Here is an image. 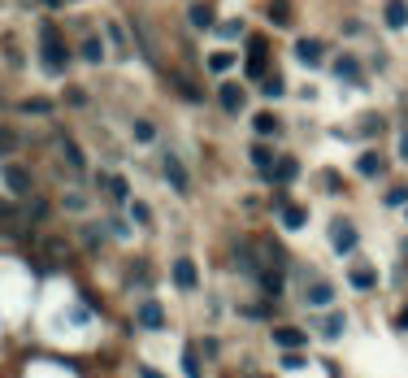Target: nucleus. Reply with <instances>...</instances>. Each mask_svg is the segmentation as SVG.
I'll return each instance as SVG.
<instances>
[{
    "label": "nucleus",
    "mask_w": 408,
    "mask_h": 378,
    "mask_svg": "<svg viewBox=\"0 0 408 378\" xmlns=\"http://www.w3.org/2000/svg\"><path fill=\"white\" fill-rule=\"evenodd\" d=\"M39 61H44L48 74H65V65H70V48H65V39L53 27H48L44 39H39Z\"/></svg>",
    "instance_id": "1"
},
{
    "label": "nucleus",
    "mask_w": 408,
    "mask_h": 378,
    "mask_svg": "<svg viewBox=\"0 0 408 378\" xmlns=\"http://www.w3.org/2000/svg\"><path fill=\"white\" fill-rule=\"evenodd\" d=\"M265 61H269V39H265V35H252V39H248V79L261 83L265 74H269Z\"/></svg>",
    "instance_id": "2"
},
{
    "label": "nucleus",
    "mask_w": 408,
    "mask_h": 378,
    "mask_svg": "<svg viewBox=\"0 0 408 378\" xmlns=\"http://www.w3.org/2000/svg\"><path fill=\"white\" fill-rule=\"evenodd\" d=\"M330 248H335L339 257L356 252V226H352V222H343V218H335V222H330Z\"/></svg>",
    "instance_id": "3"
},
{
    "label": "nucleus",
    "mask_w": 408,
    "mask_h": 378,
    "mask_svg": "<svg viewBox=\"0 0 408 378\" xmlns=\"http://www.w3.org/2000/svg\"><path fill=\"white\" fill-rule=\"evenodd\" d=\"M161 174H165V183L178 191V196H187L191 191V179H187V170H183V161H178L174 153H165L161 157Z\"/></svg>",
    "instance_id": "4"
},
{
    "label": "nucleus",
    "mask_w": 408,
    "mask_h": 378,
    "mask_svg": "<svg viewBox=\"0 0 408 378\" xmlns=\"http://www.w3.org/2000/svg\"><path fill=\"white\" fill-rule=\"evenodd\" d=\"M304 305H313V309H330V305H335V283L313 279L309 287H304Z\"/></svg>",
    "instance_id": "5"
},
{
    "label": "nucleus",
    "mask_w": 408,
    "mask_h": 378,
    "mask_svg": "<svg viewBox=\"0 0 408 378\" xmlns=\"http://www.w3.org/2000/svg\"><path fill=\"white\" fill-rule=\"evenodd\" d=\"M0 179H5V187L13 196H31V174L22 170L18 161H5V170H0Z\"/></svg>",
    "instance_id": "6"
},
{
    "label": "nucleus",
    "mask_w": 408,
    "mask_h": 378,
    "mask_svg": "<svg viewBox=\"0 0 408 378\" xmlns=\"http://www.w3.org/2000/svg\"><path fill=\"white\" fill-rule=\"evenodd\" d=\"M187 18H191L196 31H209V27H217V5H213V0H191Z\"/></svg>",
    "instance_id": "7"
},
{
    "label": "nucleus",
    "mask_w": 408,
    "mask_h": 378,
    "mask_svg": "<svg viewBox=\"0 0 408 378\" xmlns=\"http://www.w3.org/2000/svg\"><path fill=\"white\" fill-rule=\"evenodd\" d=\"M274 348H283V352L309 348V335H304L300 326H274Z\"/></svg>",
    "instance_id": "8"
},
{
    "label": "nucleus",
    "mask_w": 408,
    "mask_h": 378,
    "mask_svg": "<svg viewBox=\"0 0 408 378\" xmlns=\"http://www.w3.org/2000/svg\"><path fill=\"white\" fill-rule=\"evenodd\" d=\"M135 322L144 326V331H161V326H165V309L157 305V300H144V305L135 309Z\"/></svg>",
    "instance_id": "9"
},
{
    "label": "nucleus",
    "mask_w": 408,
    "mask_h": 378,
    "mask_svg": "<svg viewBox=\"0 0 408 378\" xmlns=\"http://www.w3.org/2000/svg\"><path fill=\"white\" fill-rule=\"evenodd\" d=\"M335 79L352 83V87H365V74H361V65H356V57H339L335 61Z\"/></svg>",
    "instance_id": "10"
},
{
    "label": "nucleus",
    "mask_w": 408,
    "mask_h": 378,
    "mask_svg": "<svg viewBox=\"0 0 408 378\" xmlns=\"http://www.w3.org/2000/svg\"><path fill=\"white\" fill-rule=\"evenodd\" d=\"M217 100H222V109H226V113H239V109L248 105V96H243V87H239V83H222Z\"/></svg>",
    "instance_id": "11"
},
{
    "label": "nucleus",
    "mask_w": 408,
    "mask_h": 378,
    "mask_svg": "<svg viewBox=\"0 0 408 378\" xmlns=\"http://www.w3.org/2000/svg\"><path fill=\"white\" fill-rule=\"evenodd\" d=\"M174 283L183 287V291H196V283H200V279H196V261L178 257V261H174Z\"/></svg>",
    "instance_id": "12"
},
{
    "label": "nucleus",
    "mask_w": 408,
    "mask_h": 378,
    "mask_svg": "<svg viewBox=\"0 0 408 378\" xmlns=\"http://www.w3.org/2000/svg\"><path fill=\"white\" fill-rule=\"evenodd\" d=\"M382 18H387V27H391V31H404V27H408V0H387Z\"/></svg>",
    "instance_id": "13"
},
{
    "label": "nucleus",
    "mask_w": 408,
    "mask_h": 378,
    "mask_svg": "<svg viewBox=\"0 0 408 378\" xmlns=\"http://www.w3.org/2000/svg\"><path fill=\"white\" fill-rule=\"evenodd\" d=\"M295 57H300L304 65H317V61L326 57V44H321V39H300V44H295Z\"/></svg>",
    "instance_id": "14"
},
{
    "label": "nucleus",
    "mask_w": 408,
    "mask_h": 378,
    "mask_svg": "<svg viewBox=\"0 0 408 378\" xmlns=\"http://www.w3.org/2000/svg\"><path fill=\"white\" fill-rule=\"evenodd\" d=\"M343 331H348V317H343V313H326V317L317 322V335H321V339H339Z\"/></svg>",
    "instance_id": "15"
},
{
    "label": "nucleus",
    "mask_w": 408,
    "mask_h": 378,
    "mask_svg": "<svg viewBox=\"0 0 408 378\" xmlns=\"http://www.w3.org/2000/svg\"><path fill=\"white\" fill-rule=\"evenodd\" d=\"M265 18L274 22V27H291V22H295V13H291L287 0H269V5H265Z\"/></svg>",
    "instance_id": "16"
},
{
    "label": "nucleus",
    "mask_w": 408,
    "mask_h": 378,
    "mask_svg": "<svg viewBox=\"0 0 408 378\" xmlns=\"http://www.w3.org/2000/svg\"><path fill=\"white\" fill-rule=\"evenodd\" d=\"M295 174H300L295 157H278V161H274V170H269V183H291Z\"/></svg>",
    "instance_id": "17"
},
{
    "label": "nucleus",
    "mask_w": 408,
    "mask_h": 378,
    "mask_svg": "<svg viewBox=\"0 0 408 378\" xmlns=\"http://www.w3.org/2000/svg\"><path fill=\"white\" fill-rule=\"evenodd\" d=\"M100 187H105V191L117 200V205H122V200H131V187H126L122 174H100Z\"/></svg>",
    "instance_id": "18"
},
{
    "label": "nucleus",
    "mask_w": 408,
    "mask_h": 378,
    "mask_svg": "<svg viewBox=\"0 0 408 378\" xmlns=\"http://www.w3.org/2000/svg\"><path fill=\"white\" fill-rule=\"evenodd\" d=\"M348 283H352L356 291H374V287H378V274H374L369 265H356V270L348 274Z\"/></svg>",
    "instance_id": "19"
},
{
    "label": "nucleus",
    "mask_w": 408,
    "mask_h": 378,
    "mask_svg": "<svg viewBox=\"0 0 408 378\" xmlns=\"http://www.w3.org/2000/svg\"><path fill=\"white\" fill-rule=\"evenodd\" d=\"M356 170H361L365 179H378V174L387 170V161H382V153H361V161H356Z\"/></svg>",
    "instance_id": "20"
},
{
    "label": "nucleus",
    "mask_w": 408,
    "mask_h": 378,
    "mask_svg": "<svg viewBox=\"0 0 408 378\" xmlns=\"http://www.w3.org/2000/svg\"><path fill=\"white\" fill-rule=\"evenodd\" d=\"M252 131H257V135H278V131H283V122H278L274 113H257V118H252Z\"/></svg>",
    "instance_id": "21"
},
{
    "label": "nucleus",
    "mask_w": 408,
    "mask_h": 378,
    "mask_svg": "<svg viewBox=\"0 0 408 378\" xmlns=\"http://www.w3.org/2000/svg\"><path fill=\"white\" fill-rule=\"evenodd\" d=\"M165 79H170V83H174L178 92H183L187 100H204V96H200V87H196V83L187 79V74H174V70H170V74H165Z\"/></svg>",
    "instance_id": "22"
},
{
    "label": "nucleus",
    "mask_w": 408,
    "mask_h": 378,
    "mask_svg": "<svg viewBox=\"0 0 408 378\" xmlns=\"http://www.w3.org/2000/svg\"><path fill=\"white\" fill-rule=\"evenodd\" d=\"M304 222H309V213H304L300 205H283V226H287V231H300Z\"/></svg>",
    "instance_id": "23"
},
{
    "label": "nucleus",
    "mask_w": 408,
    "mask_h": 378,
    "mask_svg": "<svg viewBox=\"0 0 408 378\" xmlns=\"http://www.w3.org/2000/svg\"><path fill=\"white\" fill-rule=\"evenodd\" d=\"M131 135H135L139 144H152V139H157V126H152L148 118H135V122H131Z\"/></svg>",
    "instance_id": "24"
},
{
    "label": "nucleus",
    "mask_w": 408,
    "mask_h": 378,
    "mask_svg": "<svg viewBox=\"0 0 408 378\" xmlns=\"http://www.w3.org/2000/svg\"><path fill=\"white\" fill-rule=\"evenodd\" d=\"M61 157L70 161V170H83L87 161H83V153H79V144H74V139H61Z\"/></svg>",
    "instance_id": "25"
},
{
    "label": "nucleus",
    "mask_w": 408,
    "mask_h": 378,
    "mask_svg": "<svg viewBox=\"0 0 408 378\" xmlns=\"http://www.w3.org/2000/svg\"><path fill=\"white\" fill-rule=\"evenodd\" d=\"M252 161L261 165V174H269V170H274V153H269V144H252Z\"/></svg>",
    "instance_id": "26"
},
{
    "label": "nucleus",
    "mask_w": 408,
    "mask_h": 378,
    "mask_svg": "<svg viewBox=\"0 0 408 378\" xmlns=\"http://www.w3.org/2000/svg\"><path fill=\"white\" fill-rule=\"evenodd\" d=\"M22 113H35V118H44V113H53V100L31 96V100H22Z\"/></svg>",
    "instance_id": "27"
},
{
    "label": "nucleus",
    "mask_w": 408,
    "mask_h": 378,
    "mask_svg": "<svg viewBox=\"0 0 408 378\" xmlns=\"http://www.w3.org/2000/svg\"><path fill=\"white\" fill-rule=\"evenodd\" d=\"M257 279H261V287H265L269 296H278V291H283V274H278V270H261Z\"/></svg>",
    "instance_id": "28"
},
{
    "label": "nucleus",
    "mask_w": 408,
    "mask_h": 378,
    "mask_svg": "<svg viewBox=\"0 0 408 378\" xmlns=\"http://www.w3.org/2000/svg\"><path fill=\"white\" fill-rule=\"evenodd\" d=\"M83 61H91V65H96V61H105V44H100L96 35L83 39Z\"/></svg>",
    "instance_id": "29"
},
{
    "label": "nucleus",
    "mask_w": 408,
    "mask_h": 378,
    "mask_svg": "<svg viewBox=\"0 0 408 378\" xmlns=\"http://www.w3.org/2000/svg\"><path fill=\"white\" fill-rule=\"evenodd\" d=\"M261 92H265L269 100H278V96H283V92H287V83H283V79H278V74H274V79H269V74H265V79H261Z\"/></svg>",
    "instance_id": "30"
},
{
    "label": "nucleus",
    "mask_w": 408,
    "mask_h": 378,
    "mask_svg": "<svg viewBox=\"0 0 408 378\" xmlns=\"http://www.w3.org/2000/svg\"><path fill=\"white\" fill-rule=\"evenodd\" d=\"M231 65H235V53H213V57H209V70H213V74L231 70Z\"/></svg>",
    "instance_id": "31"
},
{
    "label": "nucleus",
    "mask_w": 408,
    "mask_h": 378,
    "mask_svg": "<svg viewBox=\"0 0 408 378\" xmlns=\"http://www.w3.org/2000/svg\"><path fill=\"white\" fill-rule=\"evenodd\" d=\"M44 218H48V205H44L39 196H31V205H27V222H44Z\"/></svg>",
    "instance_id": "32"
},
{
    "label": "nucleus",
    "mask_w": 408,
    "mask_h": 378,
    "mask_svg": "<svg viewBox=\"0 0 408 378\" xmlns=\"http://www.w3.org/2000/svg\"><path fill=\"white\" fill-rule=\"evenodd\" d=\"M387 205H391V209H400V205H408V187H404V183H395V187L387 191Z\"/></svg>",
    "instance_id": "33"
},
{
    "label": "nucleus",
    "mask_w": 408,
    "mask_h": 378,
    "mask_svg": "<svg viewBox=\"0 0 408 378\" xmlns=\"http://www.w3.org/2000/svg\"><path fill=\"white\" fill-rule=\"evenodd\" d=\"M131 218H135L139 226H148V222H152V209L144 205V200H131Z\"/></svg>",
    "instance_id": "34"
},
{
    "label": "nucleus",
    "mask_w": 408,
    "mask_h": 378,
    "mask_svg": "<svg viewBox=\"0 0 408 378\" xmlns=\"http://www.w3.org/2000/svg\"><path fill=\"white\" fill-rule=\"evenodd\" d=\"M183 374H187V378H200V361H196V352H191V348L183 352Z\"/></svg>",
    "instance_id": "35"
},
{
    "label": "nucleus",
    "mask_w": 408,
    "mask_h": 378,
    "mask_svg": "<svg viewBox=\"0 0 408 378\" xmlns=\"http://www.w3.org/2000/svg\"><path fill=\"white\" fill-rule=\"evenodd\" d=\"M217 35H226V39L243 35V22H239V18H235V22H222V27H217Z\"/></svg>",
    "instance_id": "36"
},
{
    "label": "nucleus",
    "mask_w": 408,
    "mask_h": 378,
    "mask_svg": "<svg viewBox=\"0 0 408 378\" xmlns=\"http://www.w3.org/2000/svg\"><path fill=\"white\" fill-rule=\"evenodd\" d=\"M65 100H70L74 109H83V105H87V92H83V87H65Z\"/></svg>",
    "instance_id": "37"
},
{
    "label": "nucleus",
    "mask_w": 408,
    "mask_h": 378,
    "mask_svg": "<svg viewBox=\"0 0 408 378\" xmlns=\"http://www.w3.org/2000/svg\"><path fill=\"white\" fill-rule=\"evenodd\" d=\"M243 313H248V317H257V322H261V317H269V300H257V305H248Z\"/></svg>",
    "instance_id": "38"
},
{
    "label": "nucleus",
    "mask_w": 408,
    "mask_h": 378,
    "mask_svg": "<svg viewBox=\"0 0 408 378\" xmlns=\"http://www.w3.org/2000/svg\"><path fill=\"white\" fill-rule=\"evenodd\" d=\"M109 39H113V48H117V53H126V35H122V27H117V22H109Z\"/></svg>",
    "instance_id": "39"
},
{
    "label": "nucleus",
    "mask_w": 408,
    "mask_h": 378,
    "mask_svg": "<svg viewBox=\"0 0 408 378\" xmlns=\"http://www.w3.org/2000/svg\"><path fill=\"white\" fill-rule=\"evenodd\" d=\"M304 365H309V361L295 357V352H287V357H283V370H304Z\"/></svg>",
    "instance_id": "40"
},
{
    "label": "nucleus",
    "mask_w": 408,
    "mask_h": 378,
    "mask_svg": "<svg viewBox=\"0 0 408 378\" xmlns=\"http://www.w3.org/2000/svg\"><path fill=\"white\" fill-rule=\"evenodd\" d=\"M13 148H18V139H13L9 131H0V153H5V157H9V153H13Z\"/></svg>",
    "instance_id": "41"
},
{
    "label": "nucleus",
    "mask_w": 408,
    "mask_h": 378,
    "mask_svg": "<svg viewBox=\"0 0 408 378\" xmlns=\"http://www.w3.org/2000/svg\"><path fill=\"white\" fill-rule=\"evenodd\" d=\"M13 218H18V209L9 205V200H0V222H13Z\"/></svg>",
    "instance_id": "42"
},
{
    "label": "nucleus",
    "mask_w": 408,
    "mask_h": 378,
    "mask_svg": "<svg viewBox=\"0 0 408 378\" xmlns=\"http://www.w3.org/2000/svg\"><path fill=\"white\" fill-rule=\"evenodd\" d=\"M83 205H87V200H83L79 191H70V196H65V209H83Z\"/></svg>",
    "instance_id": "43"
},
{
    "label": "nucleus",
    "mask_w": 408,
    "mask_h": 378,
    "mask_svg": "<svg viewBox=\"0 0 408 378\" xmlns=\"http://www.w3.org/2000/svg\"><path fill=\"white\" fill-rule=\"evenodd\" d=\"M200 348H204V357H209V361L217 357V339H200Z\"/></svg>",
    "instance_id": "44"
},
{
    "label": "nucleus",
    "mask_w": 408,
    "mask_h": 378,
    "mask_svg": "<svg viewBox=\"0 0 408 378\" xmlns=\"http://www.w3.org/2000/svg\"><path fill=\"white\" fill-rule=\"evenodd\" d=\"M361 126H365V135H374V131H382V118H365Z\"/></svg>",
    "instance_id": "45"
},
{
    "label": "nucleus",
    "mask_w": 408,
    "mask_h": 378,
    "mask_svg": "<svg viewBox=\"0 0 408 378\" xmlns=\"http://www.w3.org/2000/svg\"><path fill=\"white\" fill-rule=\"evenodd\" d=\"M395 331H408V309H404V313L395 317Z\"/></svg>",
    "instance_id": "46"
},
{
    "label": "nucleus",
    "mask_w": 408,
    "mask_h": 378,
    "mask_svg": "<svg viewBox=\"0 0 408 378\" xmlns=\"http://www.w3.org/2000/svg\"><path fill=\"white\" fill-rule=\"evenodd\" d=\"M139 378H161V374L152 370V365H139Z\"/></svg>",
    "instance_id": "47"
},
{
    "label": "nucleus",
    "mask_w": 408,
    "mask_h": 378,
    "mask_svg": "<svg viewBox=\"0 0 408 378\" xmlns=\"http://www.w3.org/2000/svg\"><path fill=\"white\" fill-rule=\"evenodd\" d=\"M400 157L408 161V131H404V139H400Z\"/></svg>",
    "instance_id": "48"
},
{
    "label": "nucleus",
    "mask_w": 408,
    "mask_h": 378,
    "mask_svg": "<svg viewBox=\"0 0 408 378\" xmlns=\"http://www.w3.org/2000/svg\"><path fill=\"white\" fill-rule=\"evenodd\" d=\"M44 5H53V9H57V0H44Z\"/></svg>",
    "instance_id": "49"
}]
</instances>
